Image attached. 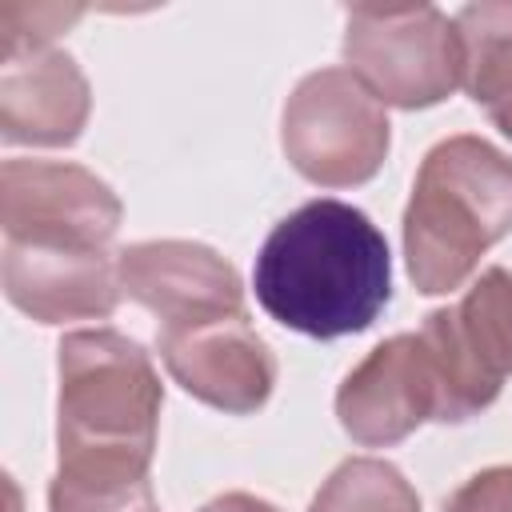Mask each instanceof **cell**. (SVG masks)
<instances>
[{
    "label": "cell",
    "mask_w": 512,
    "mask_h": 512,
    "mask_svg": "<svg viewBox=\"0 0 512 512\" xmlns=\"http://www.w3.org/2000/svg\"><path fill=\"white\" fill-rule=\"evenodd\" d=\"M252 288L260 308L300 336L364 332L392 300L388 240L360 208L332 196L308 200L264 236Z\"/></svg>",
    "instance_id": "6da1fadb"
},
{
    "label": "cell",
    "mask_w": 512,
    "mask_h": 512,
    "mask_svg": "<svg viewBox=\"0 0 512 512\" xmlns=\"http://www.w3.org/2000/svg\"><path fill=\"white\" fill-rule=\"evenodd\" d=\"M512 232V156L460 132L432 144L404 204V268L416 292L448 296Z\"/></svg>",
    "instance_id": "7a4b0ae2"
},
{
    "label": "cell",
    "mask_w": 512,
    "mask_h": 512,
    "mask_svg": "<svg viewBox=\"0 0 512 512\" xmlns=\"http://www.w3.org/2000/svg\"><path fill=\"white\" fill-rule=\"evenodd\" d=\"M56 456L152 460L164 384L152 356L116 328L68 332L56 348Z\"/></svg>",
    "instance_id": "3957f363"
},
{
    "label": "cell",
    "mask_w": 512,
    "mask_h": 512,
    "mask_svg": "<svg viewBox=\"0 0 512 512\" xmlns=\"http://www.w3.org/2000/svg\"><path fill=\"white\" fill-rule=\"evenodd\" d=\"M348 72L384 108H432L464 80L456 24L436 4H352L340 40Z\"/></svg>",
    "instance_id": "277c9868"
},
{
    "label": "cell",
    "mask_w": 512,
    "mask_h": 512,
    "mask_svg": "<svg viewBox=\"0 0 512 512\" xmlns=\"http://www.w3.org/2000/svg\"><path fill=\"white\" fill-rule=\"evenodd\" d=\"M280 148L308 184L356 188L380 172L392 124L384 104L348 68H316L284 100Z\"/></svg>",
    "instance_id": "5b68a950"
},
{
    "label": "cell",
    "mask_w": 512,
    "mask_h": 512,
    "mask_svg": "<svg viewBox=\"0 0 512 512\" xmlns=\"http://www.w3.org/2000/svg\"><path fill=\"white\" fill-rule=\"evenodd\" d=\"M420 344L436 376L440 424H464L492 408L512 376V272L492 264L460 300L432 308Z\"/></svg>",
    "instance_id": "8992f818"
},
{
    "label": "cell",
    "mask_w": 512,
    "mask_h": 512,
    "mask_svg": "<svg viewBox=\"0 0 512 512\" xmlns=\"http://www.w3.org/2000/svg\"><path fill=\"white\" fill-rule=\"evenodd\" d=\"M124 204L108 180L68 160H4L0 224L4 240L56 248H108Z\"/></svg>",
    "instance_id": "52a82bcc"
},
{
    "label": "cell",
    "mask_w": 512,
    "mask_h": 512,
    "mask_svg": "<svg viewBox=\"0 0 512 512\" xmlns=\"http://www.w3.org/2000/svg\"><path fill=\"white\" fill-rule=\"evenodd\" d=\"M156 348L168 376L192 400L216 412L252 416L276 388V356L248 324V312L196 324H164L156 332Z\"/></svg>",
    "instance_id": "ba28073f"
},
{
    "label": "cell",
    "mask_w": 512,
    "mask_h": 512,
    "mask_svg": "<svg viewBox=\"0 0 512 512\" xmlns=\"http://www.w3.org/2000/svg\"><path fill=\"white\" fill-rule=\"evenodd\" d=\"M336 420L360 448H392L436 420V376L420 332L380 340L336 388Z\"/></svg>",
    "instance_id": "9c48e42d"
},
{
    "label": "cell",
    "mask_w": 512,
    "mask_h": 512,
    "mask_svg": "<svg viewBox=\"0 0 512 512\" xmlns=\"http://www.w3.org/2000/svg\"><path fill=\"white\" fill-rule=\"evenodd\" d=\"M120 292L164 324L244 312L240 272L200 240H140L116 252Z\"/></svg>",
    "instance_id": "30bf717a"
},
{
    "label": "cell",
    "mask_w": 512,
    "mask_h": 512,
    "mask_svg": "<svg viewBox=\"0 0 512 512\" xmlns=\"http://www.w3.org/2000/svg\"><path fill=\"white\" fill-rule=\"evenodd\" d=\"M4 296L36 324L108 320L120 304L116 256L108 248H56L4 240L0 256Z\"/></svg>",
    "instance_id": "8fae6325"
},
{
    "label": "cell",
    "mask_w": 512,
    "mask_h": 512,
    "mask_svg": "<svg viewBox=\"0 0 512 512\" xmlns=\"http://www.w3.org/2000/svg\"><path fill=\"white\" fill-rule=\"evenodd\" d=\"M92 116V88L80 64L44 48L8 60L0 72V140L28 148H68Z\"/></svg>",
    "instance_id": "7c38bea8"
},
{
    "label": "cell",
    "mask_w": 512,
    "mask_h": 512,
    "mask_svg": "<svg viewBox=\"0 0 512 512\" xmlns=\"http://www.w3.org/2000/svg\"><path fill=\"white\" fill-rule=\"evenodd\" d=\"M452 24L464 52L460 88L512 140V0L464 4Z\"/></svg>",
    "instance_id": "4fadbf2b"
},
{
    "label": "cell",
    "mask_w": 512,
    "mask_h": 512,
    "mask_svg": "<svg viewBox=\"0 0 512 512\" xmlns=\"http://www.w3.org/2000/svg\"><path fill=\"white\" fill-rule=\"evenodd\" d=\"M152 460L60 456L48 484V512H156Z\"/></svg>",
    "instance_id": "5bb4252c"
},
{
    "label": "cell",
    "mask_w": 512,
    "mask_h": 512,
    "mask_svg": "<svg viewBox=\"0 0 512 512\" xmlns=\"http://www.w3.org/2000/svg\"><path fill=\"white\" fill-rule=\"evenodd\" d=\"M308 512H424L408 476L380 456H352L316 488Z\"/></svg>",
    "instance_id": "9a60e30c"
},
{
    "label": "cell",
    "mask_w": 512,
    "mask_h": 512,
    "mask_svg": "<svg viewBox=\"0 0 512 512\" xmlns=\"http://www.w3.org/2000/svg\"><path fill=\"white\" fill-rule=\"evenodd\" d=\"M84 16L80 4H0V60H20L52 48L60 32H68Z\"/></svg>",
    "instance_id": "2e32d148"
},
{
    "label": "cell",
    "mask_w": 512,
    "mask_h": 512,
    "mask_svg": "<svg viewBox=\"0 0 512 512\" xmlns=\"http://www.w3.org/2000/svg\"><path fill=\"white\" fill-rule=\"evenodd\" d=\"M444 512H512V464L472 472L448 500Z\"/></svg>",
    "instance_id": "e0dca14e"
},
{
    "label": "cell",
    "mask_w": 512,
    "mask_h": 512,
    "mask_svg": "<svg viewBox=\"0 0 512 512\" xmlns=\"http://www.w3.org/2000/svg\"><path fill=\"white\" fill-rule=\"evenodd\" d=\"M200 512H280L272 500H260L252 492H224L216 500H208Z\"/></svg>",
    "instance_id": "ac0fdd59"
}]
</instances>
